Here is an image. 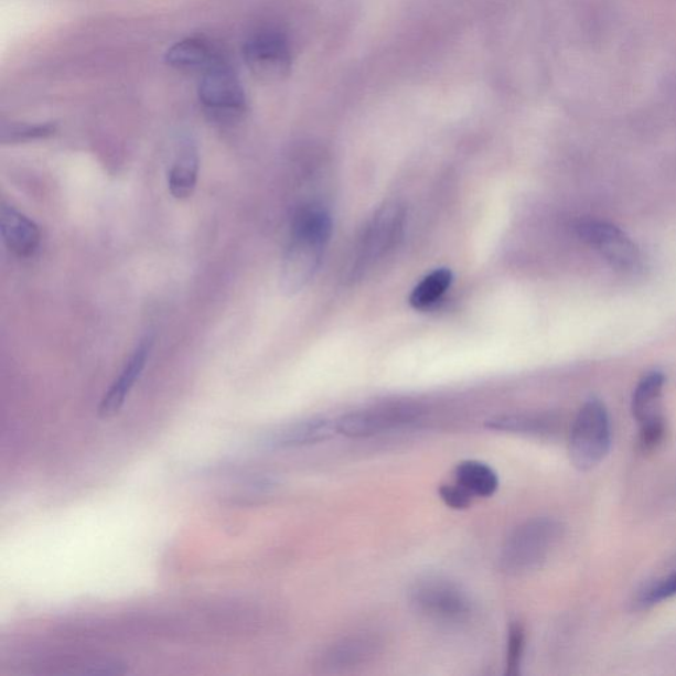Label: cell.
I'll return each mask as SVG.
<instances>
[{
	"label": "cell",
	"instance_id": "obj_1",
	"mask_svg": "<svg viewBox=\"0 0 676 676\" xmlns=\"http://www.w3.org/2000/svg\"><path fill=\"white\" fill-rule=\"evenodd\" d=\"M332 221L323 207L304 206L294 214L291 236L280 266V289L294 294L316 273L330 243Z\"/></svg>",
	"mask_w": 676,
	"mask_h": 676
},
{
	"label": "cell",
	"instance_id": "obj_2",
	"mask_svg": "<svg viewBox=\"0 0 676 676\" xmlns=\"http://www.w3.org/2000/svg\"><path fill=\"white\" fill-rule=\"evenodd\" d=\"M561 535L564 526L557 519L540 517L525 522L502 546L501 570L513 577L538 570L559 544Z\"/></svg>",
	"mask_w": 676,
	"mask_h": 676
},
{
	"label": "cell",
	"instance_id": "obj_3",
	"mask_svg": "<svg viewBox=\"0 0 676 676\" xmlns=\"http://www.w3.org/2000/svg\"><path fill=\"white\" fill-rule=\"evenodd\" d=\"M612 447V426L607 407L591 398L580 408L570 433V459L575 468L588 472L598 468Z\"/></svg>",
	"mask_w": 676,
	"mask_h": 676
},
{
	"label": "cell",
	"instance_id": "obj_4",
	"mask_svg": "<svg viewBox=\"0 0 676 676\" xmlns=\"http://www.w3.org/2000/svg\"><path fill=\"white\" fill-rule=\"evenodd\" d=\"M415 611L444 625H459L471 619L473 602L463 588L450 579L426 577L410 591Z\"/></svg>",
	"mask_w": 676,
	"mask_h": 676
},
{
	"label": "cell",
	"instance_id": "obj_5",
	"mask_svg": "<svg viewBox=\"0 0 676 676\" xmlns=\"http://www.w3.org/2000/svg\"><path fill=\"white\" fill-rule=\"evenodd\" d=\"M665 374L653 371L635 386L632 412L640 426L639 446L642 452H653L664 443L667 423L664 415Z\"/></svg>",
	"mask_w": 676,
	"mask_h": 676
},
{
	"label": "cell",
	"instance_id": "obj_6",
	"mask_svg": "<svg viewBox=\"0 0 676 676\" xmlns=\"http://www.w3.org/2000/svg\"><path fill=\"white\" fill-rule=\"evenodd\" d=\"M405 225V210L398 203H387L374 214L361 237L356 257L353 258L351 276L363 273L391 250Z\"/></svg>",
	"mask_w": 676,
	"mask_h": 676
},
{
	"label": "cell",
	"instance_id": "obj_7",
	"mask_svg": "<svg viewBox=\"0 0 676 676\" xmlns=\"http://www.w3.org/2000/svg\"><path fill=\"white\" fill-rule=\"evenodd\" d=\"M578 237L598 251L614 269L625 272L637 270L641 251L624 230L607 221L587 218L577 225Z\"/></svg>",
	"mask_w": 676,
	"mask_h": 676
},
{
	"label": "cell",
	"instance_id": "obj_8",
	"mask_svg": "<svg viewBox=\"0 0 676 676\" xmlns=\"http://www.w3.org/2000/svg\"><path fill=\"white\" fill-rule=\"evenodd\" d=\"M420 415V407L412 404L379 405L343 415L336 419L337 431L347 438H371L412 425Z\"/></svg>",
	"mask_w": 676,
	"mask_h": 676
},
{
	"label": "cell",
	"instance_id": "obj_9",
	"mask_svg": "<svg viewBox=\"0 0 676 676\" xmlns=\"http://www.w3.org/2000/svg\"><path fill=\"white\" fill-rule=\"evenodd\" d=\"M244 60L253 76L262 82H277L291 68L292 53L289 39L276 30L254 33L244 45Z\"/></svg>",
	"mask_w": 676,
	"mask_h": 676
},
{
	"label": "cell",
	"instance_id": "obj_10",
	"mask_svg": "<svg viewBox=\"0 0 676 676\" xmlns=\"http://www.w3.org/2000/svg\"><path fill=\"white\" fill-rule=\"evenodd\" d=\"M198 98L206 110L218 117H238L247 107L244 86L226 63L203 73Z\"/></svg>",
	"mask_w": 676,
	"mask_h": 676
},
{
	"label": "cell",
	"instance_id": "obj_11",
	"mask_svg": "<svg viewBox=\"0 0 676 676\" xmlns=\"http://www.w3.org/2000/svg\"><path fill=\"white\" fill-rule=\"evenodd\" d=\"M153 344H155V336H153V334H147V336L139 341V344L131 353L130 358L127 360L116 383L110 386L109 391H107L104 399L100 400L98 408L100 418H110L122 408L127 395L130 394L133 385H136L137 380L142 376L147 361L150 358Z\"/></svg>",
	"mask_w": 676,
	"mask_h": 676
},
{
	"label": "cell",
	"instance_id": "obj_12",
	"mask_svg": "<svg viewBox=\"0 0 676 676\" xmlns=\"http://www.w3.org/2000/svg\"><path fill=\"white\" fill-rule=\"evenodd\" d=\"M379 646L377 635L367 633L347 635L326 648L321 664L328 670L343 672L372 659L378 653Z\"/></svg>",
	"mask_w": 676,
	"mask_h": 676
},
{
	"label": "cell",
	"instance_id": "obj_13",
	"mask_svg": "<svg viewBox=\"0 0 676 676\" xmlns=\"http://www.w3.org/2000/svg\"><path fill=\"white\" fill-rule=\"evenodd\" d=\"M0 232L7 249L19 258L32 257L42 240L39 226L10 205L0 210Z\"/></svg>",
	"mask_w": 676,
	"mask_h": 676
},
{
	"label": "cell",
	"instance_id": "obj_14",
	"mask_svg": "<svg viewBox=\"0 0 676 676\" xmlns=\"http://www.w3.org/2000/svg\"><path fill=\"white\" fill-rule=\"evenodd\" d=\"M165 62L179 71L200 73L225 64L216 46L204 37H189L173 44L165 53Z\"/></svg>",
	"mask_w": 676,
	"mask_h": 676
},
{
	"label": "cell",
	"instance_id": "obj_15",
	"mask_svg": "<svg viewBox=\"0 0 676 676\" xmlns=\"http://www.w3.org/2000/svg\"><path fill=\"white\" fill-rule=\"evenodd\" d=\"M337 433L336 419L313 418L282 428V430L272 434L270 444L287 450V448L323 443V441L336 437Z\"/></svg>",
	"mask_w": 676,
	"mask_h": 676
},
{
	"label": "cell",
	"instance_id": "obj_16",
	"mask_svg": "<svg viewBox=\"0 0 676 676\" xmlns=\"http://www.w3.org/2000/svg\"><path fill=\"white\" fill-rule=\"evenodd\" d=\"M200 159L196 144L186 139L180 144L169 171V190L178 200L190 198L196 190Z\"/></svg>",
	"mask_w": 676,
	"mask_h": 676
},
{
	"label": "cell",
	"instance_id": "obj_17",
	"mask_svg": "<svg viewBox=\"0 0 676 676\" xmlns=\"http://www.w3.org/2000/svg\"><path fill=\"white\" fill-rule=\"evenodd\" d=\"M454 481L465 487L474 498L492 497L498 491L500 479L492 466L479 460H465L454 470Z\"/></svg>",
	"mask_w": 676,
	"mask_h": 676
},
{
	"label": "cell",
	"instance_id": "obj_18",
	"mask_svg": "<svg viewBox=\"0 0 676 676\" xmlns=\"http://www.w3.org/2000/svg\"><path fill=\"white\" fill-rule=\"evenodd\" d=\"M555 421L540 415H501L486 420L489 430L525 434H546L554 430Z\"/></svg>",
	"mask_w": 676,
	"mask_h": 676
},
{
	"label": "cell",
	"instance_id": "obj_19",
	"mask_svg": "<svg viewBox=\"0 0 676 676\" xmlns=\"http://www.w3.org/2000/svg\"><path fill=\"white\" fill-rule=\"evenodd\" d=\"M452 272L448 269L434 270L415 287L410 304L415 310H426L443 297L452 283Z\"/></svg>",
	"mask_w": 676,
	"mask_h": 676
},
{
	"label": "cell",
	"instance_id": "obj_20",
	"mask_svg": "<svg viewBox=\"0 0 676 676\" xmlns=\"http://www.w3.org/2000/svg\"><path fill=\"white\" fill-rule=\"evenodd\" d=\"M676 595V565L672 567L666 573L661 575L659 578L654 579L652 582L642 589L640 593V604L642 607H653L670 600Z\"/></svg>",
	"mask_w": 676,
	"mask_h": 676
},
{
	"label": "cell",
	"instance_id": "obj_21",
	"mask_svg": "<svg viewBox=\"0 0 676 676\" xmlns=\"http://www.w3.org/2000/svg\"><path fill=\"white\" fill-rule=\"evenodd\" d=\"M526 646L525 627L519 622H512L507 634L506 675L517 676L521 674Z\"/></svg>",
	"mask_w": 676,
	"mask_h": 676
},
{
	"label": "cell",
	"instance_id": "obj_22",
	"mask_svg": "<svg viewBox=\"0 0 676 676\" xmlns=\"http://www.w3.org/2000/svg\"><path fill=\"white\" fill-rule=\"evenodd\" d=\"M56 126L52 124L26 125L11 124L2 127L3 143L29 142V140L49 138L55 133Z\"/></svg>",
	"mask_w": 676,
	"mask_h": 676
},
{
	"label": "cell",
	"instance_id": "obj_23",
	"mask_svg": "<svg viewBox=\"0 0 676 676\" xmlns=\"http://www.w3.org/2000/svg\"><path fill=\"white\" fill-rule=\"evenodd\" d=\"M440 498L448 507L454 511H464L472 505L473 495L465 487L454 481L453 484H444L439 487Z\"/></svg>",
	"mask_w": 676,
	"mask_h": 676
}]
</instances>
